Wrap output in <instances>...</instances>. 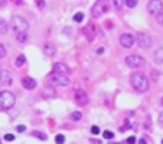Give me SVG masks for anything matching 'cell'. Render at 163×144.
<instances>
[{
  "instance_id": "ffe728a7",
  "label": "cell",
  "mask_w": 163,
  "mask_h": 144,
  "mask_svg": "<svg viewBox=\"0 0 163 144\" xmlns=\"http://www.w3.org/2000/svg\"><path fill=\"white\" fill-rule=\"evenodd\" d=\"M33 136H35L36 139H42V141H45V139H47V136H45V134H42V132H33Z\"/></svg>"
},
{
  "instance_id": "d6a6232c",
  "label": "cell",
  "mask_w": 163,
  "mask_h": 144,
  "mask_svg": "<svg viewBox=\"0 0 163 144\" xmlns=\"http://www.w3.org/2000/svg\"><path fill=\"white\" fill-rule=\"evenodd\" d=\"M26 130V127H24V125H19V127H17V132H24Z\"/></svg>"
},
{
  "instance_id": "44dd1931",
  "label": "cell",
  "mask_w": 163,
  "mask_h": 144,
  "mask_svg": "<svg viewBox=\"0 0 163 144\" xmlns=\"http://www.w3.org/2000/svg\"><path fill=\"white\" fill-rule=\"evenodd\" d=\"M26 38H28V37H26V33H17V42H26Z\"/></svg>"
},
{
  "instance_id": "ba28073f",
  "label": "cell",
  "mask_w": 163,
  "mask_h": 144,
  "mask_svg": "<svg viewBox=\"0 0 163 144\" xmlns=\"http://www.w3.org/2000/svg\"><path fill=\"white\" fill-rule=\"evenodd\" d=\"M134 42H135L134 35H130V33H121L120 35V45H121V47L130 49L132 45H134Z\"/></svg>"
},
{
  "instance_id": "83f0119b",
  "label": "cell",
  "mask_w": 163,
  "mask_h": 144,
  "mask_svg": "<svg viewBox=\"0 0 163 144\" xmlns=\"http://www.w3.org/2000/svg\"><path fill=\"white\" fill-rule=\"evenodd\" d=\"M7 30V24H5V21H0V31H5Z\"/></svg>"
},
{
  "instance_id": "1f68e13d",
  "label": "cell",
  "mask_w": 163,
  "mask_h": 144,
  "mask_svg": "<svg viewBox=\"0 0 163 144\" xmlns=\"http://www.w3.org/2000/svg\"><path fill=\"white\" fill-rule=\"evenodd\" d=\"M127 144H135V137H128L127 139Z\"/></svg>"
},
{
  "instance_id": "4dcf8cb0",
  "label": "cell",
  "mask_w": 163,
  "mask_h": 144,
  "mask_svg": "<svg viewBox=\"0 0 163 144\" xmlns=\"http://www.w3.org/2000/svg\"><path fill=\"white\" fill-rule=\"evenodd\" d=\"M36 5L40 7V9H43V7H45V2H43V0H36Z\"/></svg>"
},
{
  "instance_id": "d4e9b609",
  "label": "cell",
  "mask_w": 163,
  "mask_h": 144,
  "mask_svg": "<svg viewBox=\"0 0 163 144\" xmlns=\"http://www.w3.org/2000/svg\"><path fill=\"white\" fill-rule=\"evenodd\" d=\"M125 4H127L128 7H135L137 5V0H125Z\"/></svg>"
},
{
  "instance_id": "6da1fadb",
  "label": "cell",
  "mask_w": 163,
  "mask_h": 144,
  "mask_svg": "<svg viewBox=\"0 0 163 144\" xmlns=\"http://www.w3.org/2000/svg\"><path fill=\"white\" fill-rule=\"evenodd\" d=\"M130 83H132V87H134L137 92H146L149 89V80L146 75H142V73H132L130 76Z\"/></svg>"
},
{
  "instance_id": "f1b7e54d",
  "label": "cell",
  "mask_w": 163,
  "mask_h": 144,
  "mask_svg": "<svg viewBox=\"0 0 163 144\" xmlns=\"http://www.w3.org/2000/svg\"><path fill=\"white\" fill-rule=\"evenodd\" d=\"M90 130H92V134H96V136H97V134H99V127H97V125H94V127H92V129H90Z\"/></svg>"
},
{
  "instance_id": "603a6c76",
  "label": "cell",
  "mask_w": 163,
  "mask_h": 144,
  "mask_svg": "<svg viewBox=\"0 0 163 144\" xmlns=\"http://www.w3.org/2000/svg\"><path fill=\"white\" fill-rule=\"evenodd\" d=\"M64 141H66V139H64L63 134H59V136L56 137V142H57V144H64Z\"/></svg>"
},
{
  "instance_id": "9c48e42d",
  "label": "cell",
  "mask_w": 163,
  "mask_h": 144,
  "mask_svg": "<svg viewBox=\"0 0 163 144\" xmlns=\"http://www.w3.org/2000/svg\"><path fill=\"white\" fill-rule=\"evenodd\" d=\"M135 40H137V45L142 47V49H149L151 47V42H153L151 40V37H148V35H144V33H139Z\"/></svg>"
},
{
  "instance_id": "277c9868",
  "label": "cell",
  "mask_w": 163,
  "mask_h": 144,
  "mask_svg": "<svg viewBox=\"0 0 163 144\" xmlns=\"http://www.w3.org/2000/svg\"><path fill=\"white\" fill-rule=\"evenodd\" d=\"M108 9H109V0H97L92 9V16L94 18H99V16H102L106 12Z\"/></svg>"
},
{
  "instance_id": "d6986e66",
  "label": "cell",
  "mask_w": 163,
  "mask_h": 144,
  "mask_svg": "<svg viewBox=\"0 0 163 144\" xmlns=\"http://www.w3.org/2000/svg\"><path fill=\"white\" fill-rule=\"evenodd\" d=\"M83 18H85V16H83V12H77V14H75V21H77V23H82V21H83Z\"/></svg>"
},
{
  "instance_id": "d590c367",
  "label": "cell",
  "mask_w": 163,
  "mask_h": 144,
  "mask_svg": "<svg viewBox=\"0 0 163 144\" xmlns=\"http://www.w3.org/2000/svg\"><path fill=\"white\" fill-rule=\"evenodd\" d=\"M161 106H163V97H161Z\"/></svg>"
},
{
  "instance_id": "8992f818",
  "label": "cell",
  "mask_w": 163,
  "mask_h": 144,
  "mask_svg": "<svg viewBox=\"0 0 163 144\" xmlns=\"http://www.w3.org/2000/svg\"><path fill=\"white\" fill-rule=\"evenodd\" d=\"M125 64L130 66V68H141V66H144V57L137 56V54H132L125 59Z\"/></svg>"
},
{
  "instance_id": "ac0fdd59",
  "label": "cell",
  "mask_w": 163,
  "mask_h": 144,
  "mask_svg": "<svg viewBox=\"0 0 163 144\" xmlns=\"http://www.w3.org/2000/svg\"><path fill=\"white\" fill-rule=\"evenodd\" d=\"M70 118L73 120V122H78V120H82V113H78V111H75V113H71Z\"/></svg>"
},
{
  "instance_id": "4316f807",
  "label": "cell",
  "mask_w": 163,
  "mask_h": 144,
  "mask_svg": "<svg viewBox=\"0 0 163 144\" xmlns=\"http://www.w3.org/2000/svg\"><path fill=\"white\" fill-rule=\"evenodd\" d=\"M5 54H7V52H5V47H4V45H0V59H2V57H5Z\"/></svg>"
},
{
  "instance_id": "30bf717a",
  "label": "cell",
  "mask_w": 163,
  "mask_h": 144,
  "mask_svg": "<svg viewBox=\"0 0 163 144\" xmlns=\"http://www.w3.org/2000/svg\"><path fill=\"white\" fill-rule=\"evenodd\" d=\"M83 31H85V35H87V38H89V40H94V37H96V35H97V37H102V33H101L99 30H97V26H94V24L87 26Z\"/></svg>"
},
{
  "instance_id": "74e56055",
  "label": "cell",
  "mask_w": 163,
  "mask_h": 144,
  "mask_svg": "<svg viewBox=\"0 0 163 144\" xmlns=\"http://www.w3.org/2000/svg\"><path fill=\"white\" fill-rule=\"evenodd\" d=\"M161 144H163V141H161Z\"/></svg>"
},
{
  "instance_id": "7402d4cb",
  "label": "cell",
  "mask_w": 163,
  "mask_h": 144,
  "mask_svg": "<svg viewBox=\"0 0 163 144\" xmlns=\"http://www.w3.org/2000/svg\"><path fill=\"white\" fill-rule=\"evenodd\" d=\"M163 59V49H158V52H156V61H161Z\"/></svg>"
},
{
  "instance_id": "52a82bcc",
  "label": "cell",
  "mask_w": 163,
  "mask_h": 144,
  "mask_svg": "<svg viewBox=\"0 0 163 144\" xmlns=\"http://www.w3.org/2000/svg\"><path fill=\"white\" fill-rule=\"evenodd\" d=\"M148 11H149V14H153V16H158V14L163 11L161 0H151V2L148 4Z\"/></svg>"
},
{
  "instance_id": "7c38bea8",
  "label": "cell",
  "mask_w": 163,
  "mask_h": 144,
  "mask_svg": "<svg viewBox=\"0 0 163 144\" xmlns=\"http://www.w3.org/2000/svg\"><path fill=\"white\" fill-rule=\"evenodd\" d=\"M0 83H2V85L12 83V75L9 73L7 69H0Z\"/></svg>"
},
{
  "instance_id": "484cf974",
  "label": "cell",
  "mask_w": 163,
  "mask_h": 144,
  "mask_svg": "<svg viewBox=\"0 0 163 144\" xmlns=\"http://www.w3.org/2000/svg\"><path fill=\"white\" fill-rule=\"evenodd\" d=\"M4 139H5V141H9V142H11V141H14V134H5V137H4Z\"/></svg>"
},
{
  "instance_id": "5bb4252c",
  "label": "cell",
  "mask_w": 163,
  "mask_h": 144,
  "mask_svg": "<svg viewBox=\"0 0 163 144\" xmlns=\"http://www.w3.org/2000/svg\"><path fill=\"white\" fill-rule=\"evenodd\" d=\"M54 73H64V75H68V73H70V69L66 68L64 64L57 62V64H54Z\"/></svg>"
},
{
  "instance_id": "5b68a950",
  "label": "cell",
  "mask_w": 163,
  "mask_h": 144,
  "mask_svg": "<svg viewBox=\"0 0 163 144\" xmlns=\"http://www.w3.org/2000/svg\"><path fill=\"white\" fill-rule=\"evenodd\" d=\"M50 82L54 83V85L68 87V85L71 83V80L68 78V75H64V73H52V75H50Z\"/></svg>"
},
{
  "instance_id": "7a4b0ae2",
  "label": "cell",
  "mask_w": 163,
  "mask_h": 144,
  "mask_svg": "<svg viewBox=\"0 0 163 144\" xmlns=\"http://www.w3.org/2000/svg\"><path fill=\"white\" fill-rule=\"evenodd\" d=\"M16 103V97L12 92H7V90H4V92H0V111H7L11 110Z\"/></svg>"
},
{
  "instance_id": "e575fe53",
  "label": "cell",
  "mask_w": 163,
  "mask_h": 144,
  "mask_svg": "<svg viewBox=\"0 0 163 144\" xmlns=\"http://www.w3.org/2000/svg\"><path fill=\"white\" fill-rule=\"evenodd\" d=\"M14 4H23V0H12Z\"/></svg>"
},
{
  "instance_id": "836d02e7",
  "label": "cell",
  "mask_w": 163,
  "mask_h": 144,
  "mask_svg": "<svg viewBox=\"0 0 163 144\" xmlns=\"http://www.w3.org/2000/svg\"><path fill=\"white\" fill-rule=\"evenodd\" d=\"M158 120H160V125L163 127V113H160V118H158Z\"/></svg>"
},
{
  "instance_id": "2e32d148",
  "label": "cell",
  "mask_w": 163,
  "mask_h": 144,
  "mask_svg": "<svg viewBox=\"0 0 163 144\" xmlns=\"http://www.w3.org/2000/svg\"><path fill=\"white\" fill-rule=\"evenodd\" d=\"M43 49H45V54H47V56H52V54H54V52H56V49L52 47L50 43H47V45H45V47H43Z\"/></svg>"
},
{
  "instance_id": "f546056e",
  "label": "cell",
  "mask_w": 163,
  "mask_h": 144,
  "mask_svg": "<svg viewBox=\"0 0 163 144\" xmlns=\"http://www.w3.org/2000/svg\"><path fill=\"white\" fill-rule=\"evenodd\" d=\"M156 18H158V23H160V24H163V11H161L160 14H158Z\"/></svg>"
},
{
  "instance_id": "4fadbf2b",
  "label": "cell",
  "mask_w": 163,
  "mask_h": 144,
  "mask_svg": "<svg viewBox=\"0 0 163 144\" xmlns=\"http://www.w3.org/2000/svg\"><path fill=\"white\" fill-rule=\"evenodd\" d=\"M23 87L28 89V90H33L36 87V82L33 78H30V76H24V78H23Z\"/></svg>"
},
{
  "instance_id": "cb8c5ba5",
  "label": "cell",
  "mask_w": 163,
  "mask_h": 144,
  "mask_svg": "<svg viewBox=\"0 0 163 144\" xmlns=\"http://www.w3.org/2000/svg\"><path fill=\"white\" fill-rule=\"evenodd\" d=\"M123 2H125V0H114V7H116V9H121V7H123Z\"/></svg>"
},
{
  "instance_id": "8fae6325",
  "label": "cell",
  "mask_w": 163,
  "mask_h": 144,
  "mask_svg": "<svg viewBox=\"0 0 163 144\" xmlns=\"http://www.w3.org/2000/svg\"><path fill=\"white\" fill-rule=\"evenodd\" d=\"M75 101H77L78 106H85V104L89 103V97H87V94L83 90H77V92H75Z\"/></svg>"
},
{
  "instance_id": "8d00e7d4",
  "label": "cell",
  "mask_w": 163,
  "mask_h": 144,
  "mask_svg": "<svg viewBox=\"0 0 163 144\" xmlns=\"http://www.w3.org/2000/svg\"><path fill=\"white\" fill-rule=\"evenodd\" d=\"M0 144H2V139H0Z\"/></svg>"
},
{
  "instance_id": "e0dca14e",
  "label": "cell",
  "mask_w": 163,
  "mask_h": 144,
  "mask_svg": "<svg viewBox=\"0 0 163 144\" xmlns=\"http://www.w3.org/2000/svg\"><path fill=\"white\" fill-rule=\"evenodd\" d=\"M102 137L106 139V141H111V139L114 137V134L111 130H104V132H102Z\"/></svg>"
},
{
  "instance_id": "3957f363",
  "label": "cell",
  "mask_w": 163,
  "mask_h": 144,
  "mask_svg": "<svg viewBox=\"0 0 163 144\" xmlns=\"http://www.w3.org/2000/svg\"><path fill=\"white\" fill-rule=\"evenodd\" d=\"M11 23H12V30L16 33H26L28 31V21L21 16H14Z\"/></svg>"
},
{
  "instance_id": "9a60e30c",
  "label": "cell",
  "mask_w": 163,
  "mask_h": 144,
  "mask_svg": "<svg viewBox=\"0 0 163 144\" xmlns=\"http://www.w3.org/2000/svg\"><path fill=\"white\" fill-rule=\"evenodd\" d=\"M24 62H26V57H24V56H17V59H16V66H17V68H21V66H24Z\"/></svg>"
}]
</instances>
